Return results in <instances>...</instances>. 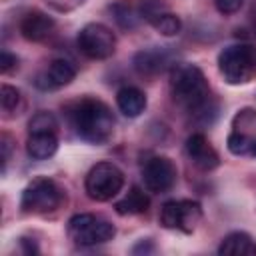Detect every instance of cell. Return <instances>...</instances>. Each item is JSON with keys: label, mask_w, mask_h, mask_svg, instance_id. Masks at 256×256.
I'll return each instance as SVG.
<instances>
[{"label": "cell", "mask_w": 256, "mask_h": 256, "mask_svg": "<svg viewBox=\"0 0 256 256\" xmlns=\"http://www.w3.org/2000/svg\"><path fill=\"white\" fill-rule=\"evenodd\" d=\"M170 94L174 102L192 116L194 122L210 124L216 118L218 106L210 94L208 80L200 66L190 62L172 64Z\"/></svg>", "instance_id": "6da1fadb"}, {"label": "cell", "mask_w": 256, "mask_h": 256, "mask_svg": "<svg viewBox=\"0 0 256 256\" xmlns=\"http://www.w3.org/2000/svg\"><path fill=\"white\" fill-rule=\"evenodd\" d=\"M124 188V172L114 162L94 164L84 180V190L94 202H108Z\"/></svg>", "instance_id": "8992f818"}, {"label": "cell", "mask_w": 256, "mask_h": 256, "mask_svg": "<svg viewBox=\"0 0 256 256\" xmlns=\"http://www.w3.org/2000/svg\"><path fill=\"white\" fill-rule=\"evenodd\" d=\"M168 64H170V50L168 48H158V46L138 50L132 58V68L142 78H152V76L164 72Z\"/></svg>", "instance_id": "7c38bea8"}, {"label": "cell", "mask_w": 256, "mask_h": 256, "mask_svg": "<svg viewBox=\"0 0 256 256\" xmlns=\"http://www.w3.org/2000/svg\"><path fill=\"white\" fill-rule=\"evenodd\" d=\"M30 132H58V120L52 112L40 110L28 120V134Z\"/></svg>", "instance_id": "7402d4cb"}, {"label": "cell", "mask_w": 256, "mask_h": 256, "mask_svg": "<svg viewBox=\"0 0 256 256\" xmlns=\"http://www.w3.org/2000/svg\"><path fill=\"white\" fill-rule=\"evenodd\" d=\"M76 78V66L70 62V60H64V58H56L48 64V68L38 76L36 84L44 90H52V88H62V86H68L72 80Z\"/></svg>", "instance_id": "5bb4252c"}, {"label": "cell", "mask_w": 256, "mask_h": 256, "mask_svg": "<svg viewBox=\"0 0 256 256\" xmlns=\"http://www.w3.org/2000/svg\"><path fill=\"white\" fill-rule=\"evenodd\" d=\"M44 2H46L54 12L66 14V12H72L74 8H78L82 0H44Z\"/></svg>", "instance_id": "d4e9b609"}, {"label": "cell", "mask_w": 256, "mask_h": 256, "mask_svg": "<svg viewBox=\"0 0 256 256\" xmlns=\"http://www.w3.org/2000/svg\"><path fill=\"white\" fill-rule=\"evenodd\" d=\"M220 256H256V240L242 230L226 234L218 246Z\"/></svg>", "instance_id": "9a60e30c"}, {"label": "cell", "mask_w": 256, "mask_h": 256, "mask_svg": "<svg viewBox=\"0 0 256 256\" xmlns=\"http://www.w3.org/2000/svg\"><path fill=\"white\" fill-rule=\"evenodd\" d=\"M66 232H68V238L78 246H96L112 240L116 234V228L112 222H108L98 214L82 212V214H74L68 220Z\"/></svg>", "instance_id": "5b68a950"}, {"label": "cell", "mask_w": 256, "mask_h": 256, "mask_svg": "<svg viewBox=\"0 0 256 256\" xmlns=\"http://www.w3.org/2000/svg\"><path fill=\"white\" fill-rule=\"evenodd\" d=\"M218 70L230 86L252 82L256 78V46L248 42L226 46L218 54Z\"/></svg>", "instance_id": "3957f363"}, {"label": "cell", "mask_w": 256, "mask_h": 256, "mask_svg": "<svg viewBox=\"0 0 256 256\" xmlns=\"http://www.w3.org/2000/svg\"><path fill=\"white\" fill-rule=\"evenodd\" d=\"M56 28V22L52 16H48L42 10H30L20 20V34L28 42H44L52 36Z\"/></svg>", "instance_id": "4fadbf2b"}, {"label": "cell", "mask_w": 256, "mask_h": 256, "mask_svg": "<svg viewBox=\"0 0 256 256\" xmlns=\"http://www.w3.org/2000/svg\"><path fill=\"white\" fill-rule=\"evenodd\" d=\"M244 0H214V6L220 14L224 16H230V14H236L240 8H242Z\"/></svg>", "instance_id": "cb8c5ba5"}, {"label": "cell", "mask_w": 256, "mask_h": 256, "mask_svg": "<svg viewBox=\"0 0 256 256\" xmlns=\"http://www.w3.org/2000/svg\"><path fill=\"white\" fill-rule=\"evenodd\" d=\"M66 200V192L64 188L48 178V176H38L34 180H30L26 184V188L22 190V198H20V208L26 214H52L56 212L62 202Z\"/></svg>", "instance_id": "277c9868"}, {"label": "cell", "mask_w": 256, "mask_h": 256, "mask_svg": "<svg viewBox=\"0 0 256 256\" xmlns=\"http://www.w3.org/2000/svg\"><path fill=\"white\" fill-rule=\"evenodd\" d=\"M0 148H2V172H6V164H8V158H10V136L8 134H2Z\"/></svg>", "instance_id": "4316f807"}, {"label": "cell", "mask_w": 256, "mask_h": 256, "mask_svg": "<svg viewBox=\"0 0 256 256\" xmlns=\"http://www.w3.org/2000/svg\"><path fill=\"white\" fill-rule=\"evenodd\" d=\"M150 206V198L148 194L140 188V186H132L128 190V194H124L116 204L114 210L120 216H136V214H144Z\"/></svg>", "instance_id": "ac0fdd59"}, {"label": "cell", "mask_w": 256, "mask_h": 256, "mask_svg": "<svg viewBox=\"0 0 256 256\" xmlns=\"http://www.w3.org/2000/svg\"><path fill=\"white\" fill-rule=\"evenodd\" d=\"M146 94L136 86H122L116 92V106L126 118H138L146 110Z\"/></svg>", "instance_id": "2e32d148"}, {"label": "cell", "mask_w": 256, "mask_h": 256, "mask_svg": "<svg viewBox=\"0 0 256 256\" xmlns=\"http://www.w3.org/2000/svg\"><path fill=\"white\" fill-rule=\"evenodd\" d=\"M178 170L168 156H150L142 164V182L148 192L164 194L176 184Z\"/></svg>", "instance_id": "30bf717a"}, {"label": "cell", "mask_w": 256, "mask_h": 256, "mask_svg": "<svg viewBox=\"0 0 256 256\" xmlns=\"http://www.w3.org/2000/svg\"><path fill=\"white\" fill-rule=\"evenodd\" d=\"M158 220L166 230L190 234L202 220V206L196 200H168L162 204Z\"/></svg>", "instance_id": "ba28073f"}, {"label": "cell", "mask_w": 256, "mask_h": 256, "mask_svg": "<svg viewBox=\"0 0 256 256\" xmlns=\"http://www.w3.org/2000/svg\"><path fill=\"white\" fill-rule=\"evenodd\" d=\"M70 126L76 136L90 144H106L114 134V114L98 98H82L68 106Z\"/></svg>", "instance_id": "7a4b0ae2"}, {"label": "cell", "mask_w": 256, "mask_h": 256, "mask_svg": "<svg viewBox=\"0 0 256 256\" xmlns=\"http://www.w3.org/2000/svg\"><path fill=\"white\" fill-rule=\"evenodd\" d=\"M58 150V132H30L26 152L34 160H48Z\"/></svg>", "instance_id": "e0dca14e"}, {"label": "cell", "mask_w": 256, "mask_h": 256, "mask_svg": "<svg viewBox=\"0 0 256 256\" xmlns=\"http://www.w3.org/2000/svg\"><path fill=\"white\" fill-rule=\"evenodd\" d=\"M136 8L140 12V18L146 20L148 24H152L160 14L168 12V4L164 0H140Z\"/></svg>", "instance_id": "603a6c76"}, {"label": "cell", "mask_w": 256, "mask_h": 256, "mask_svg": "<svg viewBox=\"0 0 256 256\" xmlns=\"http://www.w3.org/2000/svg\"><path fill=\"white\" fill-rule=\"evenodd\" d=\"M152 26H154V30L156 32H160L162 36H176V34H180V30H182V20L174 14V12H164V14H160L154 22H152Z\"/></svg>", "instance_id": "44dd1931"}, {"label": "cell", "mask_w": 256, "mask_h": 256, "mask_svg": "<svg viewBox=\"0 0 256 256\" xmlns=\"http://www.w3.org/2000/svg\"><path fill=\"white\" fill-rule=\"evenodd\" d=\"M0 106L6 118H12L18 114V110L22 108V94L20 90H16L10 84H2L0 88Z\"/></svg>", "instance_id": "ffe728a7"}, {"label": "cell", "mask_w": 256, "mask_h": 256, "mask_svg": "<svg viewBox=\"0 0 256 256\" xmlns=\"http://www.w3.org/2000/svg\"><path fill=\"white\" fill-rule=\"evenodd\" d=\"M226 148L234 156L256 158V108L246 106L234 114Z\"/></svg>", "instance_id": "52a82bcc"}, {"label": "cell", "mask_w": 256, "mask_h": 256, "mask_svg": "<svg viewBox=\"0 0 256 256\" xmlns=\"http://www.w3.org/2000/svg\"><path fill=\"white\" fill-rule=\"evenodd\" d=\"M184 152H186L188 160H190L196 168H200V170H204V172H210V170H214V168L220 166V156H218V152H216L214 146L208 142V138H206L204 134H200V132H196V134H192V136L186 138Z\"/></svg>", "instance_id": "8fae6325"}, {"label": "cell", "mask_w": 256, "mask_h": 256, "mask_svg": "<svg viewBox=\"0 0 256 256\" xmlns=\"http://www.w3.org/2000/svg\"><path fill=\"white\" fill-rule=\"evenodd\" d=\"M110 12H112L116 24H118L120 28H124V30L136 28L138 22L142 20L138 8L132 6V4H128V2H116V4H112V6H110Z\"/></svg>", "instance_id": "d6986e66"}, {"label": "cell", "mask_w": 256, "mask_h": 256, "mask_svg": "<svg viewBox=\"0 0 256 256\" xmlns=\"http://www.w3.org/2000/svg\"><path fill=\"white\" fill-rule=\"evenodd\" d=\"M16 64H18V58L14 54H10L8 50H2V54H0V72L8 74Z\"/></svg>", "instance_id": "484cf974"}, {"label": "cell", "mask_w": 256, "mask_h": 256, "mask_svg": "<svg viewBox=\"0 0 256 256\" xmlns=\"http://www.w3.org/2000/svg\"><path fill=\"white\" fill-rule=\"evenodd\" d=\"M148 252H154L152 240H140V242L132 248V254H148Z\"/></svg>", "instance_id": "83f0119b"}, {"label": "cell", "mask_w": 256, "mask_h": 256, "mask_svg": "<svg viewBox=\"0 0 256 256\" xmlns=\"http://www.w3.org/2000/svg\"><path fill=\"white\" fill-rule=\"evenodd\" d=\"M250 26H252V34L256 36V6L250 10Z\"/></svg>", "instance_id": "f1b7e54d"}, {"label": "cell", "mask_w": 256, "mask_h": 256, "mask_svg": "<svg viewBox=\"0 0 256 256\" xmlns=\"http://www.w3.org/2000/svg\"><path fill=\"white\" fill-rule=\"evenodd\" d=\"M78 48L90 60H106L116 50V36L112 28L100 22H90L78 32Z\"/></svg>", "instance_id": "9c48e42d"}]
</instances>
